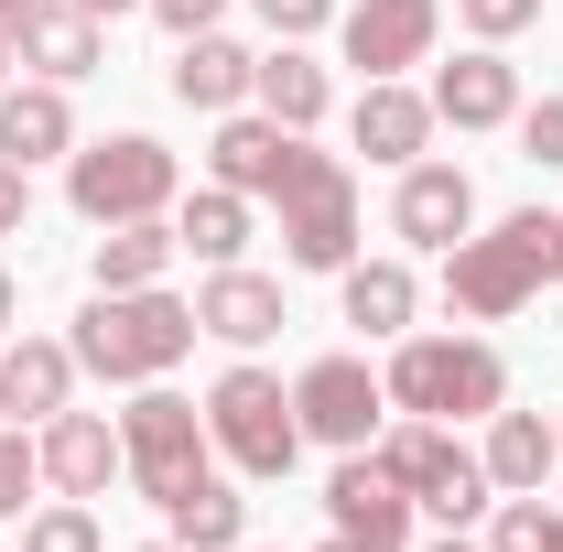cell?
Returning <instances> with one entry per match:
<instances>
[{
  "instance_id": "obj_31",
  "label": "cell",
  "mask_w": 563,
  "mask_h": 552,
  "mask_svg": "<svg viewBox=\"0 0 563 552\" xmlns=\"http://www.w3.org/2000/svg\"><path fill=\"white\" fill-rule=\"evenodd\" d=\"M33 487H44V455H33V433H11V422H0V520H11Z\"/></svg>"
},
{
  "instance_id": "obj_27",
  "label": "cell",
  "mask_w": 563,
  "mask_h": 552,
  "mask_svg": "<svg viewBox=\"0 0 563 552\" xmlns=\"http://www.w3.org/2000/svg\"><path fill=\"white\" fill-rule=\"evenodd\" d=\"M163 531H174L185 552H239V542H250V498L207 477V487H185V498L163 509Z\"/></svg>"
},
{
  "instance_id": "obj_25",
  "label": "cell",
  "mask_w": 563,
  "mask_h": 552,
  "mask_svg": "<svg viewBox=\"0 0 563 552\" xmlns=\"http://www.w3.org/2000/svg\"><path fill=\"white\" fill-rule=\"evenodd\" d=\"M347 325L357 336H412V303H422V281H412V261H347Z\"/></svg>"
},
{
  "instance_id": "obj_15",
  "label": "cell",
  "mask_w": 563,
  "mask_h": 552,
  "mask_svg": "<svg viewBox=\"0 0 563 552\" xmlns=\"http://www.w3.org/2000/svg\"><path fill=\"white\" fill-rule=\"evenodd\" d=\"M292 163H303V131H282V120H261V109H228V120H217L207 174H217V185H239L250 207L292 185Z\"/></svg>"
},
{
  "instance_id": "obj_4",
  "label": "cell",
  "mask_w": 563,
  "mask_h": 552,
  "mask_svg": "<svg viewBox=\"0 0 563 552\" xmlns=\"http://www.w3.org/2000/svg\"><path fill=\"white\" fill-rule=\"evenodd\" d=\"M185 196V174H174V152L141 131H109V141H76L66 152V207L87 228H120V217H174Z\"/></svg>"
},
{
  "instance_id": "obj_37",
  "label": "cell",
  "mask_w": 563,
  "mask_h": 552,
  "mask_svg": "<svg viewBox=\"0 0 563 552\" xmlns=\"http://www.w3.org/2000/svg\"><path fill=\"white\" fill-rule=\"evenodd\" d=\"M11 314H22V281H11V272H0V325H11Z\"/></svg>"
},
{
  "instance_id": "obj_23",
  "label": "cell",
  "mask_w": 563,
  "mask_h": 552,
  "mask_svg": "<svg viewBox=\"0 0 563 552\" xmlns=\"http://www.w3.org/2000/svg\"><path fill=\"white\" fill-rule=\"evenodd\" d=\"M250 66H261L250 44H228V33H185V44H174V98L228 120V109L250 98Z\"/></svg>"
},
{
  "instance_id": "obj_44",
  "label": "cell",
  "mask_w": 563,
  "mask_h": 552,
  "mask_svg": "<svg viewBox=\"0 0 563 552\" xmlns=\"http://www.w3.org/2000/svg\"><path fill=\"white\" fill-rule=\"evenodd\" d=\"M239 552H250V542H239Z\"/></svg>"
},
{
  "instance_id": "obj_5",
  "label": "cell",
  "mask_w": 563,
  "mask_h": 552,
  "mask_svg": "<svg viewBox=\"0 0 563 552\" xmlns=\"http://www.w3.org/2000/svg\"><path fill=\"white\" fill-rule=\"evenodd\" d=\"M120 455H131V487L152 498V509H174L185 487H207L217 444H207V412L185 401V390H163V379H141L131 412H120Z\"/></svg>"
},
{
  "instance_id": "obj_9",
  "label": "cell",
  "mask_w": 563,
  "mask_h": 552,
  "mask_svg": "<svg viewBox=\"0 0 563 552\" xmlns=\"http://www.w3.org/2000/svg\"><path fill=\"white\" fill-rule=\"evenodd\" d=\"M379 412H390V390H379L368 357H314V368L292 379V422H303L314 444H336V455L379 444Z\"/></svg>"
},
{
  "instance_id": "obj_33",
  "label": "cell",
  "mask_w": 563,
  "mask_h": 552,
  "mask_svg": "<svg viewBox=\"0 0 563 552\" xmlns=\"http://www.w3.org/2000/svg\"><path fill=\"white\" fill-rule=\"evenodd\" d=\"M250 11L272 22V44H303V33H325V22H336L347 0H250Z\"/></svg>"
},
{
  "instance_id": "obj_17",
  "label": "cell",
  "mask_w": 563,
  "mask_h": 552,
  "mask_svg": "<svg viewBox=\"0 0 563 552\" xmlns=\"http://www.w3.org/2000/svg\"><path fill=\"white\" fill-rule=\"evenodd\" d=\"M76 401V346L66 336H11L0 346V412L11 422H55Z\"/></svg>"
},
{
  "instance_id": "obj_11",
  "label": "cell",
  "mask_w": 563,
  "mask_h": 552,
  "mask_svg": "<svg viewBox=\"0 0 563 552\" xmlns=\"http://www.w3.org/2000/svg\"><path fill=\"white\" fill-rule=\"evenodd\" d=\"M336 33H347L357 76H412L433 55V33H444V0H347Z\"/></svg>"
},
{
  "instance_id": "obj_41",
  "label": "cell",
  "mask_w": 563,
  "mask_h": 552,
  "mask_svg": "<svg viewBox=\"0 0 563 552\" xmlns=\"http://www.w3.org/2000/svg\"><path fill=\"white\" fill-rule=\"evenodd\" d=\"M141 552H185V542H141Z\"/></svg>"
},
{
  "instance_id": "obj_18",
  "label": "cell",
  "mask_w": 563,
  "mask_h": 552,
  "mask_svg": "<svg viewBox=\"0 0 563 552\" xmlns=\"http://www.w3.org/2000/svg\"><path fill=\"white\" fill-rule=\"evenodd\" d=\"M477 466H488L498 498H542V477L563 466V433H553L542 412H509V401H498V412H488V444H477Z\"/></svg>"
},
{
  "instance_id": "obj_39",
  "label": "cell",
  "mask_w": 563,
  "mask_h": 552,
  "mask_svg": "<svg viewBox=\"0 0 563 552\" xmlns=\"http://www.w3.org/2000/svg\"><path fill=\"white\" fill-rule=\"evenodd\" d=\"M422 552H488V542H466V531H444V542H422Z\"/></svg>"
},
{
  "instance_id": "obj_6",
  "label": "cell",
  "mask_w": 563,
  "mask_h": 552,
  "mask_svg": "<svg viewBox=\"0 0 563 552\" xmlns=\"http://www.w3.org/2000/svg\"><path fill=\"white\" fill-rule=\"evenodd\" d=\"M207 444L217 455H228V466H239V477H292V455H303V422H292V390H282L272 368H250V357H239V368H228V379H217L207 390Z\"/></svg>"
},
{
  "instance_id": "obj_24",
  "label": "cell",
  "mask_w": 563,
  "mask_h": 552,
  "mask_svg": "<svg viewBox=\"0 0 563 552\" xmlns=\"http://www.w3.org/2000/svg\"><path fill=\"white\" fill-rule=\"evenodd\" d=\"M174 217H120L109 239H98V292H152V281L174 272Z\"/></svg>"
},
{
  "instance_id": "obj_13",
  "label": "cell",
  "mask_w": 563,
  "mask_h": 552,
  "mask_svg": "<svg viewBox=\"0 0 563 552\" xmlns=\"http://www.w3.org/2000/svg\"><path fill=\"white\" fill-rule=\"evenodd\" d=\"M433 120H455V131H509L520 120V66L498 55V44H466L455 66H433Z\"/></svg>"
},
{
  "instance_id": "obj_8",
  "label": "cell",
  "mask_w": 563,
  "mask_h": 552,
  "mask_svg": "<svg viewBox=\"0 0 563 552\" xmlns=\"http://www.w3.org/2000/svg\"><path fill=\"white\" fill-rule=\"evenodd\" d=\"M272 207H282V261L292 272H347L357 261V174L336 152L303 141V163H292V185H282Z\"/></svg>"
},
{
  "instance_id": "obj_29",
  "label": "cell",
  "mask_w": 563,
  "mask_h": 552,
  "mask_svg": "<svg viewBox=\"0 0 563 552\" xmlns=\"http://www.w3.org/2000/svg\"><path fill=\"white\" fill-rule=\"evenodd\" d=\"M509 131H520V163H542V174H553V163H563V98H520V120H509Z\"/></svg>"
},
{
  "instance_id": "obj_3",
  "label": "cell",
  "mask_w": 563,
  "mask_h": 552,
  "mask_svg": "<svg viewBox=\"0 0 563 552\" xmlns=\"http://www.w3.org/2000/svg\"><path fill=\"white\" fill-rule=\"evenodd\" d=\"M379 390H390V412H422V422H488L509 401V368L488 336H390Z\"/></svg>"
},
{
  "instance_id": "obj_35",
  "label": "cell",
  "mask_w": 563,
  "mask_h": 552,
  "mask_svg": "<svg viewBox=\"0 0 563 552\" xmlns=\"http://www.w3.org/2000/svg\"><path fill=\"white\" fill-rule=\"evenodd\" d=\"M22 217H33V174H22V163H0V239H11Z\"/></svg>"
},
{
  "instance_id": "obj_30",
  "label": "cell",
  "mask_w": 563,
  "mask_h": 552,
  "mask_svg": "<svg viewBox=\"0 0 563 552\" xmlns=\"http://www.w3.org/2000/svg\"><path fill=\"white\" fill-rule=\"evenodd\" d=\"M455 22H466L477 44H509V33H531V22H542V0H455Z\"/></svg>"
},
{
  "instance_id": "obj_34",
  "label": "cell",
  "mask_w": 563,
  "mask_h": 552,
  "mask_svg": "<svg viewBox=\"0 0 563 552\" xmlns=\"http://www.w3.org/2000/svg\"><path fill=\"white\" fill-rule=\"evenodd\" d=\"M141 11H152V22L185 44V33H217V11H228V0H141Z\"/></svg>"
},
{
  "instance_id": "obj_40",
  "label": "cell",
  "mask_w": 563,
  "mask_h": 552,
  "mask_svg": "<svg viewBox=\"0 0 563 552\" xmlns=\"http://www.w3.org/2000/svg\"><path fill=\"white\" fill-rule=\"evenodd\" d=\"M22 11H33V0H0V22H22Z\"/></svg>"
},
{
  "instance_id": "obj_16",
  "label": "cell",
  "mask_w": 563,
  "mask_h": 552,
  "mask_svg": "<svg viewBox=\"0 0 563 552\" xmlns=\"http://www.w3.org/2000/svg\"><path fill=\"white\" fill-rule=\"evenodd\" d=\"M433 131H444V120H433V98H422V87H401V76H368V87H357V109H347V141L368 152V163H390V174H401V163H422V152H433Z\"/></svg>"
},
{
  "instance_id": "obj_42",
  "label": "cell",
  "mask_w": 563,
  "mask_h": 552,
  "mask_svg": "<svg viewBox=\"0 0 563 552\" xmlns=\"http://www.w3.org/2000/svg\"><path fill=\"white\" fill-rule=\"evenodd\" d=\"M542 552H563V520H553V542H542Z\"/></svg>"
},
{
  "instance_id": "obj_28",
  "label": "cell",
  "mask_w": 563,
  "mask_h": 552,
  "mask_svg": "<svg viewBox=\"0 0 563 552\" xmlns=\"http://www.w3.org/2000/svg\"><path fill=\"white\" fill-rule=\"evenodd\" d=\"M22 552H109V542H98V509L87 498H55V509L22 520Z\"/></svg>"
},
{
  "instance_id": "obj_38",
  "label": "cell",
  "mask_w": 563,
  "mask_h": 552,
  "mask_svg": "<svg viewBox=\"0 0 563 552\" xmlns=\"http://www.w3.org/2000/svg\"><path fill=\"white\" fill-rule=\"evenodd\" d=\"M11 66H22V44H11V22H0V87H11Z\"/></svg>"
},
{
  "instance_id": "obj_19",
  "label": "cell",
  "mask_w": 563,
  "mask_h": 552,
  "mask_svg": "<svg viewBox=\"0 0 563 552\" xmlns=\"http://www.w3.org/2000/svg\"><path fill=\"white\" fill-rule=\"evenodd\" d=\"M98 33H109V22H87L76 0H33V11L11 22L22 66H33V76H55V87H76V76H98Z\"/></svg>"
},
{
  "instance_id": "obj_12",
  "label": "cell",
  "mask_w": 563,
  "mask_h": 552,
  "mask_svg": "<svg viewBox=\"0 0 563 552\" xmlns=\"http://www.w3.org/2000/svg\"><path fill=\"white\" fill-rule=\"evenodd\" d=\"M33 455H44V487H55V498H109V487L131 477L120 422H109V412H76V401L33 433Z\"/></svg>"
},
{
  "instance_id": "obj_36",
  "label": "cell",
  "mask_w": 563,
  "mask_h": 552,
  "mask_svg": "<svg viewBox=\"0 0 563 552\" xmlns=\"http://www.w3.org/2000/svg\"><path fill=\"white\" fill-rule=\"evenodd\" d=\"M76 11H87V22H120V11H141V0H76Z\"/></svg>"
},
{
  "instance_id": "obj_2",
  "label": "cell",
  "mask_w": 563,
  "mask_h": 552,
  "mask_svg": "<svg viewBox=\"0 0 563 552\" xmlns=\"http://www.w3.org/2000/svg\"><path fill=\"white\" fill-rule=\"evenodd\" d=\"M196 336H207V325H196V303L152 281V292H87V314H76L66 346H76V368H87V379L141 390V379H163Z\"/></svg>"
},
{
  "instance_id": "obj_1",
  "label": "cell",
  "mask_w": 563,
  "mask_h": 552,
  "mask_svg": "<svg viewBox=\"0 0 563 552\" xmlns=\"http://www.w3.org/2000/svg\"><path fill=\"white\" fill-rule=\"evenodd\" d=\"M553 281H563V217L520 207V217H498L488 239H455V250H444V314L498 325V314H520V303L553 292Z\"/></svg>"
},
{
  "instance_id": "obj_21",
  "label": "cell",
  "mask_w": 563,
  "mask_h": 552,
  "mask_svg": "<svg viewBox=\"0 0 563 552\" xmlns=\"http://www.w3.org/2000/svg\"><path fill=\"white\" fill-rule=\"evenodd\" d=\"M55 152H76V109L55 76H33V87H0V163H55Z\"/></svg>"
},
{
  "instance_id": "obj_7",
  "label": "cell",
  "mask_w": 563,
  "mask_h": 552,
  "mask_svg": "<svg viewBox=\"0 0 563 552\" xmlns=\"http://www.w3.org/2000/svg\"><path fill=\"white\" fill-rule=\"evenodd\" d=\"M368 455H379L390 477L412 487V509L455 520V531H466V520H477V509L498 498V487H488V466H477V444H455V422H422V412H401L390 433H379V444H368Z\"/></svg>"
},
{
  "instance_id": "obj_43",
  "label": "cell",
  "mask_w": 563,
  "mask_h": 552,
  "mask_svg": "<svg viewBox=\"0 0 563 552\" xmlns=\"http://www.w3.org/2000/svg\"><path fill=\"white\" fill-rule=\"evenodd\" d=\"M553 433H563V422H553Z\"/></svg>"
},
{
  "instance_id": "obj_10",
  "label": "cell",
  "mask_w": 563,
  "mask_h": 552,
  "mask_svg": "<svg viewBox=\"0 0 563 552\" xmlns=\"http://www.w3.org/2000/svg\"><path fill=\"white\" fill-rule=\"evenodd\" d=\"M325 520H336L347 542H368V552H412V520H422V509H412V487H401L368 444H357L347 466L325 477Z\"/></svg>"
},
{
  "instance_id": "obj_22",
  "label": "cell",
  "mask_w": 563,
  "mask_h": 552,
  "mask_svg": "<svg viewBox=\"0 0 563 552\" xmlns=\"http://www.w3.org/2000/svg\"><path fill=\"white\" fill-rule=\"evenodd\" d=\"M250 98H261V120H282V131H314V120L336 109V76L314 66L303 44H272V55L250 66Z\"/></svg>"
},
{
  "instance_id": "obj_32",
  "label": "cell",
  "mask_w": 563,
  "mask_h": 552,
  "mask_svg": "<svg viewBox=\"0 0 563 552\" xmlns=\"http://www.w3.org/2000/svg\"><path fill=\"white\" fill-rule=\"evenodd\" d=\"M542 542H553V509H542V498H498L488 552H542Z\"/></svg>"
},
{
  "instance_id": "obj_26",
  "label": "cell",
  "mask_w": 563,
  "mask_h": 552,
  "mask_svg": "<svg viewBox=\"0 0 563 552\" xmlns=\"http://www.w3.org/2000/svg\"><path fill=\"white\" fill-rule=\"evenodd\" d=\"M174 239H185L207 272H228V261L250 250V196H239V185H196V196L174 207Z\"/></svg>"
},
{
  "instance_id": "obj_14",
  "label": "cell",
  "mask_w": 563,
  "mask_h": 552,
  "mask_svg": "<svg viewBox=\"0 0 563 552\" xmlns=\"http://www.w3.org/2000/svg\"><path fill=\"white\" fill-rule=\"evenodd\" d=\"M390 228H401L412 250H433V261H444V250H455V239L477 228V185H466L455 163H433V152H422V163H401V196H390Z\"/></svg>"
},
{
  "instance_id": "obj_20",
  "label": "cell",
  "mask_w": 563,
  "mask_h": 552,
  "mask_svg": "<svg viewBox=\"0 0 563 552\" xmlns=\"http://www.w3.org/2000/svg\"><path fill=\"white\" fill-rule=\"evenodd\" d=\"M196 325H207L217 346H261V336H282V281H261V272H207L196 281Z\"/></svg>"
}]
</instances>
